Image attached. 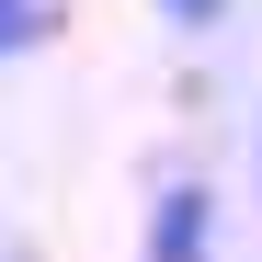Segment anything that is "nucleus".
I'll list each match as a JSON object with an SVG mask.
<instances>
[{
    "label": "nucleus",
    "mask_w": 262,
    "mask_h": 262,
    "mask_svg": "<svg viewBox=\"0 0 262 262\" xmlns=\"http://www.w3.org/2000/svg\"><path fill=\"white\" fill-rule=\"evenodd\" d=\"M148 262H216V194H205V183H160V205H148Z\"/></svg>",
    "instance_id": "nucleus-1"
},
{
    "label": "nucleus",
    "mask_w": 262,
    "mask_h": 262,
    "mask_svg": "<svg viewBox=\"0 0 262 262\" xmlns=\"http://www.w3.org/2000/svg\"><path fill=\"white\" fill-rule=\"evenodd\" d=\"M46 34H57V0H0V69H12V57H34Z\"/></svg>",
    "instance_id": "nucleus-2"
},
{
    "label": "nucleus",
    "mask_w": 262,
    "mask_h": 262,
    "mask_svg": "<svg viewBox=\"0 0 262 262\" xmlns=\"http://www.w3.org/2000/svg\"><path fill=\"white\" fill-rule=\"evenodd\" d=\"M251 194H262V125H251Z\"/></svg>",
    "instance_id": "nucleus-4"
},
{
    "label": "nucleus",
    "mask_w": 262,
    "mask_h": 262,
    "mask_svg": "<svg viewBox=\"0 0 262 262\" xmlns=\"http://www.w3.org/2000/svg\"><path fill=\"white\" fill-rule=\"evenodd\" d=\"M160 23H183V34H205V23H228V0H160Z\"/></svg>",
    "instance_id": "nucleus-3"
}]
</instances>
